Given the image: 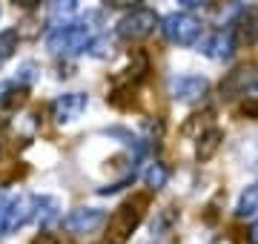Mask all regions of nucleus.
Returning a JSON list of instances; mask_svg holds the SVG:
<instances>
[{
  "label": "nucleus",
  "mask_w": 258,
  "mask_h": 244,
  "mask_svg": "<svg viewBox=\"0 0 258 244\" xmlns=\"http://www.w3.org/2000/svg\"><path fill=\"white\" fill-rule=\"evenodd\" d=\"M144 207H147V196H135V198H129V201H123L109 218L106 241L109 244H126L132 230H135V227L141 224V218H144Z\"/></svg>",
  "instance_id": "1"
},
{
  "label": "nucleus",
  "mask_w": 258,
  "mask_h": 244,
  "mask_svg": "<svg viewBox=\"0 0 258 244\" xmlns=\"http://www.w3.org/2000/svg\"><path fill=\"white\" fill-rule=\"evenodd\" d=\"M46 46L55 55H72V52H83L92 46L89 40V26L86 23H60L46 35Z\"/></svg>",
  "instance_id": "2"
},
{
  "label": "nucleus",
  "mask_w": 258,
  "mask_h": 244,
  "mask_svg": "<svg viewBox=\"0 0 258 244\" xmlns=\"http://www.w3.org/2000/svg\"><path fill=\"white\" fill-rule=\"evenodd\" d=\"M161 32H164V38L169 40V43H175V46H195V43L201 40V23H198L192 15H186V12H175V15L164 18Z\"/></svg>",
  "instance_id": "3"
},
{
  "label": "nucleus",
  "mask_w": 258,
  "mask_h": 244,
  "mask_svg": "<svg viewBox=\"0 0 258 244\" xmlns=\"http://www.w3.org/2000/svg\"><path fill=\"white\" fill-rule=\"evenodd\" d=\"M32 216H35V198L32 196H15L9 201H3V207H0V235L15 233Z\"/></svg>",
  "instance_id": "4"
},
{
  "label": "nucleus",
  "mask_w": 258,
  "mask_h": 244,
  "mask_svg": "<svg viewBox=\"0 0 258 244\" xmlns=\"http://www.w3.org/2000/svg\"><path fill=\"white\" fill-rule=\"evenodd\" d=\"M158 26V15L152 9H132L126 18L118 23V38L123 40H144L149 38Z\"/></svg>",
  "instance_id": "5"
},
{
  "label": "nucleus",
  "mask_w": 258,
  "mask_h": 244,
  "mask_svg": "<svg viewBox=\"0 0 258 244\" xmlns=\"http://www.w3.org/2000/svg\"><path fill=\"white\" fill-rule=\"evenodd\" d=\"M169 92L181 103H201L210 95V81L201 75H178L169 81Z\"/></svg>",
  "instance_id": "6"
},
{
  "label": "nucleus",
  "mask_w": 258,
  "mask_h": 244,
  "mask_svg": "<svg viewBox=\"0 0 258 244\" xmlns=\"http://www.w3.org/2000/svg\"><path fill=\"white\" fill-rule=\"evenodd\" d=\"M103 224H106V213L98 210V207H81V210H72L63 218V227L75 235H89L95 230H101Z\"/></svg>",
  "instance_id": "7"
},
{
  "label": "nucleus",
  "mask_w": 258,
  "mask_h": 244,
  "mask_svg": "<svg viewBox=\"0 0 258 244\" xmlns=\"http://www.w3.org/2000/svg\"><path fill=\"white\" fill-rule=\"evenodd\" d=\"M198 49L207 57H212V60H230L235 55V38H232L230 29H218V32H212V35L198 40Z\"/></svg>",
  "instance_id": "8"
},
{
  "label": "nucleus",
  "mask_w": 258,
  "mask_h": 244,
  "mask_svg": "<svg viewBox=\"0 0 258 244\" xmlns=\"http://www.w3.org/2000/svg\"><path fill=\"white\" fill-rule=\"evenodd\" d=\"M86 103L89 101H86L83 92H66L52 103V115H55V121H60V124L75 121V118H81V112L86 109Z\"/></svg>",
  "instance_id": "9"
},
{
  "label": "nucleus",
  "mask_w": 258,
  "mask_h": 244,
  "mask_svg": "<svg viewBox=\"0 0 258 244\" xmlns=\"http://www.w3.org/2000/svg\"><path fill=\"white\" fill-rule=\"evenodd\" d=\"M235 35L247 46H255L258 43V6H249V9H244L235 18Z\"/></svg>",
  "instance_id": "10"
},
{
  "label": "nucleus",
  "mask_w": 258,
  "mask_h": 244,
  "mask_svg": "<svg viewBox=\"0 0 258 244\" xmlns=\"http://www.w3.org/2000/svg\"><path fill=\"white\" fill-rule=\"evenodd\" d=\"M35 218L40 221V227H52L55 221H60V204L49 196H35Z\"/></svg>",
  "instance_id": "11"
},
{
  "label": "nucleus",
  "mask_w": 258,
  "mask_h": 244,
  "mask_svg": "<svg viewBox=\"0 0 258 244\" xmlns=\"http://www.w3.org/2000/svg\"><path fill=\"white\" fill-rule=\"evenodd\" d=\"M221 141H224V132L221 130H207V132H201L198 135V144H195V158L198 161H210L212 155H215V150L221 147Z\"/></svg>",
  "instance_id": "12"
},
{
  "label": "nucleus",
  "mask_w": 258,
  "mask_h": 244,
  "mask_svg": "<svg viewBox=\"0 0 258 244\" xmlns=\"http://www.w3.org/2000/svg\"><path fill=\"white\" fill-rule=\"evenodd\" d=\"M249 81H252V66H241V69L230 72V78L221 84V95H224V98H232V95L247 92Z\"/></svg>",
  "instance_id": "13"
},
{
  "label": "nucleus",
  "mask_w": 258,
  "mask_h": 244,
  "mask_svg": "<svg viewBox=\"0 0 258 244\" xmlns=\"http://www.w3.org/2000/svg\"><path fill=\"white\" fill-rule=\"evenodd\" d=\"M235 216H238V218L258 216V181H255V184H249V187L241 193L238 204H235Z\"/></svg>",
  "instance_id": "14"
},
{
  "label": "nucleus",
  "mask_w": 258,
  "mask_h": 244,
  "mask_svg": "<svg viewBox=\"0 0 258 244\" xmlns=\"http://www.w3.org/2000/svg\"><path fill=\"white\" fill-rule=\"evenodd\" d=\"M144 181H147L149 190H161L166 187V181H169V172H166L164 164H149L147 172H144Z\"/></svg>",
  "instance_id": "15"
},
{
  "label": "nucleus",
  "mask_w": 258,
  "mask_h": 244,
  "mask_svg": "<svg viewBox=\"0 0 258 244\" xmlns=\"http://www.w3.org/2000/svg\"><path fill=\"white\" fill-rule=\"evenodd\" d=\"M75 9H78V0H52V3H49V18L66 20V18L75 15Z\"/></svg>",
  "instance_id": "16"
},
{
  "label": "nucleus",
  "mask_w": 258,
  "mask_h": 244,
  "mask_svg": "<svg viewBox=\"0 0 258 244\" xmlns=\"http://www.w3.org/2000/svg\"><path fill=\"white\" fill-rule=\"evenodd\" d=\"M18 49V32H0V60H9Z\"/></svg>",
  "instance_id": "17"
},
{
  "label": "nucleus",
  "mask_w": 258,
  "mask_h": 244,
  "mask_svg": "<svg viewBox=\"0 0 258 244\" xmlns=\"http://www.w3.org/2000/svg\"><path fill=\"white\" fill-rule=\"evenodd\" d=\"M247 167H249V169H255V172H258V138H255V144L249 147V158H247Z\"/></svg>",
  "instance_id": "18"
},
{
  "label": "nucleus",
  "mask_w": 258,
  "mask_h": 244,
  "mask_svg": "<svg viewBox=\"0 0 258 244\" xmlns=\"http://www.w3.org/2000/svg\"><path fill=\"white\" fill-rule=\"evenodd\" d=\"M184 9H204V6H210L212 0H178Z\"/></svg>",
  "instance_id": "19"
},
{
  "label": "nucleus",
  "mask_w": 258,
  "mask_h": 244,
  "mask_svg": "<svg viewBox=\"0 0 258 244\" xmlns=\"http://www.w3.org/2000/svg\"><path fill=\"white\" fill-rule=\"evenodd\" d=\"M32 244H57L55 235H49V233H40L37 238H32Z\"/></svg>",
  "instance_id": "20"
},
{
  "label": "nucleus",
  "mask_w": 258,
  "mask_h": 244,
  "mask_svg": "<svg viewBox=\"0 0 258 244\" xmlns=\"http://www.w3.org/2000/svg\"><path fill=\"white\" fill-rule=\"evenodd\" d=\"M109 6H115V9H126V6H135L138 0H106Z\"/></svg>",
  "instance_id": "21"
},
{
  "label": "nucleus",
  "mask_w": 258,
  "mask_h": 244,
  "mask_svg": "<svg viewBox=\"0 0 258 244\" xmlns=\"http://www.w3.org/2000/svg\"><path fill=\"white\" fill-rule=\"evenodd\" d=\"M12 3H15V6H20V9H35L40 0H12Z\"/></svg>",
  "instance_id": "22"
},
{
  "label": "nucleus",
  "mask_w": 258,
  "mask_h": 244,
  "mask_svg": "<svg viewBox=\"0 0 258 244\" xmlns=\"http://www.w3.org/2000/svg\"><path fill=\"white\" fill-rule=\"evenodd\" d=\"M249 244H258V221L252 224V230H249Z\"/></svg>",
  "instance_id": "23"
},
{
  "label": "nucleus",
  "mask_w": 258,
  "mask_h": 244,
  "mask_svg": "<svg viewBox=\"0 0 258 244\" xmlns=\"http://www.w3.org/2000/svg\"><path fill=\"white\" fill-rule=\"evenodd\" d=\"M252 98H255V101H258V84L252 86Z\"/></svg>",
  "instance_id": "24"
},
{
  "label": "nucleus",
  "mask_w": 258,
  "mask_h": 244,
  "mask_svg": "<svg viewBox=\"0 0 258 244\" xmlns=\"http://www.w3.org/2000/svg\"><path fill=\"white\" fill-rule=\"evenodd\" d=\"M3 201H6V198H3V193H0V207H3Z\"/></svg>",
  "instance_id": "25"
}]
</instances>
